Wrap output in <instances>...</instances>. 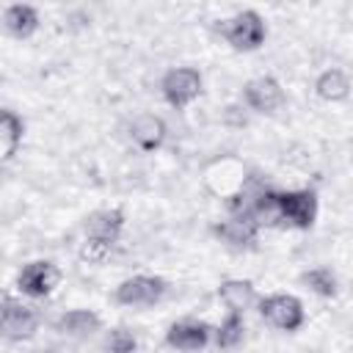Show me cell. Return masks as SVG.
Masks as SVG:
<instances>
[{
	"label": "cell",
	"instance_id": "obj_20",
	"mask_svg": "<svg viewBox=\"0 0 353 353\" xmlns=\"http://www.w3.org/2000/svg\"><path fill=\"white\" fill-rule=\"evenodd\" d=\"M138 342L127 328H110L105 336V353H135Z\"/></svg>",
	"mask_w": 353,
	"mask_h": 353
},
{
	"label": "cell",
	"instance_id": "obj_9",
	"mask_svg": "<svg viewBox=\"0 0 353 353\" xmlns=\"http://www.w3.org/2000/svg\"><path fill=\"white\" fill-rule=\"evenodd\" d=\"M36 325H39V317H36V312H33L30 306L14 301L11 295L3 298V334H6L8 339L19 342V339L33 336Z\"/></svg>",
	"mask_w": 353,
	"mask_h": 353
},
{
	"label": "cell",
	"instance_id": "obj_8",
	"mask_svg": "<svg viewBox=\"0 0 353 353\" xmlns=\"http://www.w3.org/2000/svg\"><path fill=\"white\" fill-rule=\"evenodd\" d=\"M243 99L256 113H276L284 105V91L276 77H254L245 83Z\"/></svg>",
	"mask_w": 353,
	"mask_h": 353
},
{
	"label": "cell",
	"instance_id": "obj_5",
	"mask_svg": "<svg viewBox=\"0 0 353 353\" xmlns=\"http://www.w3.org/2000/svg\"><path fill=\"white\" fill-rule=\"evenodd\" d=\"M279 207H281L284 223H290L295 229H309L317 218V193L309 188L279 193Z\"/></svg>",
	"mask_w": 353,
	"mask_h": 353
},
{
	"label": "cell",
	"instance_id": "obj_13",
	"mask_svg": "<svg viewBox=\"0 0 353 353\" xmlns=\"http://www.w3.org/2000/svg\"><path fill=\"white\" fill-rule=\"evenodd\" d=\"M99 325H102L99 314L91 309H72L55 320V331H61L63 336H72V339H85V336L97 334Z\"/></svg>",
	"mask_w": 353,
	"mask_h": 353
},
{
	"label": "cell",
	"instance_id": "obj_3",
	"mask_svg": "<svg viewBox=\"0 0 353 353\" xmlns=\"http://www.w3.org/2000/svg\"><path fill=\"white\" fill-rule=\"evenodd\" d=\"M160 91H163V99L171 105V108H188L199 94H201V74L193 69V66H176V69H168L160 80Z\"/></svg>",
	"mask_w": 353,
	"mask_h": 353
},
{
	"label": "cell",
	"instance_id": "obj_18",
	"mask_svg": "<svg viewBox=\"0 0 353 353\" xmlns=\"http://www.w3.org/2000/svg\"><path fill=\"white\" fill-rule=\"evenodd\" d=\"M243 334H245V323H243V314L240 312H229L226 320L218 325V334H215V342L221 350H232L243 342Z\"/></svg>",
	"mask_w": 353,
	"mask_h": 353
},
{
	"label": "cell",
	"instance_id": "obj_4",
	"mask_svg": "<svg viewBox=\"0 0 353 353\" xmlns=\"http://www.w3.org/2000/svg\"><path fill=\"white\" fill-rule=\"evenodd\" d=\"M259 314L279 331H298L303 325V303L287 292H276V295L262 298Z\"/></svg>",
	"mask_w": 353,
	"mask_h": 353
},
{
	"label": "cell",
	"instance_id": "obj_11",
	"mask_svg": "<svg viewBox=\"0 0 353 353\" xmlns=\"http://www.w3.org/2000/svg\"><path fill=\"white\" fill-rule=\"evenodd\" d=\"M212 232H215L223 243H229V245H234V248H243V245H251V243L256 240L259 223H256L251 215H232V218L215 223Z\"/></svg>",
	"mask_w": 353,
	"mask_h": 353
},
{
	"label": "cell",
	"instance_id": "obj_16",
	"mask_svg": "<svg viewBox=\"0 0 353 353\" xmlns=\"http://www.w3.org/2000/svg\"><path fill=\"white\" fill-rule=\"evenodd\" d=\"M314 91H317V97L325 99V102H342V99H347V94H350V80H347V74H345L342 69H325V72L317 77Z\"/></svg>",
	"mask_w": 353,
	"mask_h": 353
},
{
	"label": "cell",
	"instance_id": "obj_12",
	"mask_svg": "<svg viewBox=\"0 0 353 353\" xmlns=\"http://www.w3.org/2000/svg\"><path fill=\"white\" fill-rule=\"evenodd\" d=\"M130 138H132V143H135L141 152H154V149H160L163 141H165V121H163L160 116H154V113H143V116H138V119L132 121Z\"/></svg>",
	"mask_w": 353,
	"mask_h": 353
},
{
	"label": "cell",
	"instance_id": "obj_7",
	"mask_svg": "<svg viewBox=\"0 0 353 353\" xmlns=\"http://www.w3.org/2000/svg\"><path fill=\"white\" fill-rule=\"evenodd\" d=\"M58 279H61V273H58V268H55L52 262L36 259V262H28V265L19 270L17 287H19L25 295H30V298H44V295H50V292L55 290Z\"/></svg>",
	"mask_w": 353,
	"mask_h": 353
},
{
	"label": "cell",
	"instance_id": "obj_15",
	"mask_svg": "<svg viewBox=\"0 0 353 353\" xmlns=\"http://www.w3.org/2000/svg\"><path fill=\"white\" fill-rule=\"evenodd\" d=\"M3 22H6V30L14 36V39H28L36 28H39V14L33 6H8L6 14H3Z\"/></svg>",
	"mask_w": 353,
	"mask_h": 353
},
{
	"label": "cell",
	"instance_id": "obj_1",
	"mask_svg": "<svg viewBox=\"0 0 353 353\" xmlns=\"http://www.w3.org/2000/svg\"><path fill=\"white\" fill-rule=\"evenodd\" d=\"M121 229H124V212L121 210H99V212L88 215L80 256L88 262H102L113 251Z\"/></svg>",
	"mask_w": 353,
	"mask_h": 353
},
{
	"label": "cell",
	"instance_id": "obj_10",
	"mask_svg": "<svg viewBox=\"0 0 353 353\" xmlns=\"http://www.w3.org/2000/svg\"><path fill=\"white\" fill-rule=\"evenodd\" d=\"M165 342L182 353H199L210 342V325L199 323V320H179V323L168 325Z\"/></svg>",
	"mask_w": 353,
	"mask_h": 353
},
{
	"label": "cell",
	"instance_id": "obj_14",
	"mask_svg": "<svg viewBox=\"0 0 353 353\" xmlns=\"http://www.w3.org/2000/svg\"><path fill=\"white\" fill-rule=\"evenodd\" d=\"M218 298L223 301V306L229 312H240L243 314V309H248L254 303L256 292H254V284L248 279H226L218 287Z\"/></svg>",
	"mask_w": 353,
	"mask_h": 353
},
{
	"label": "cell",
	"instance_id": "obj_2",
	"mask_svg": "<svg viewBox=\"0 0 353 353\" xmlns=\"http://www.w3.org/2000/svg\"><path fill=\"white\" fill-rule=\"evenodd\" d=\"M221 33L232 44V50L251 52L265 41V22H262V17L256 11L245 8V11H237L234 17H229L221 25Z\"/></svg>",
	"mask_w": 353,
	"mask_h": 353
},
{
	"label": "cell",
	"instance_id": "obj_17",
	"mask_svg": "<svg viewBox=\"0 0 353 353\" xmlns=\"http://www.w3.org/2000/svg\"><path fill=\"white\" fill-rule=\"evenodd\" d=\"M25 124L14 110H3L0 116V146H3V160H11L22 143Z\"/></svg>",
	"mask_w": 353,
	"mask_h": 353
},
{
	"label": "cell",
	"instance_id": "obj_19",
	"mask_svg": "<svg viewBox=\"0 0 353 353\" xmlns=\"http://www.w3.org/2000/svg\"><path fill=\"white\" fill-rule=\"evenodd\" d=\"M301 281H303L312 292H317V295H323V298H334V295H336V279H334V273H331L328 268H312V270H306V273L301 276Z\"/></svg>",
	"mask_w": 353,
	"mask_h": 353
},
{
	"label": "cell",
	"instance_id": "obj_6",
	"mask_svg": "<svg viewBox=\"0 0 353 353\" xmlns=\"http://www.w3.org/2000/svg\"><path fill=\"white\" fill-rule=\"evenodd\" d=\"M165 295V281L157 276H132L116 287V301L121 306H154Z\"/></svg>",
	"mask_w": 353,
	"mask_h": 353
}]
</instances>
